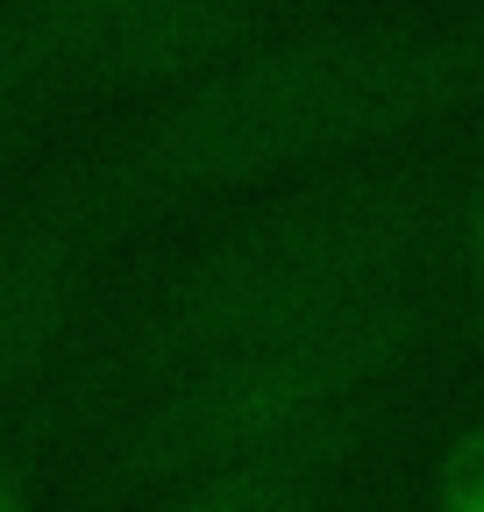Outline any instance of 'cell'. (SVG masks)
I'll return each instance as SVG.
<instances>
[{"mask_svg":"<svg viewBox=\"0 0 484 512\" xmlns=\"http://www.w3.org/2000/svg\"><path fill=\"white\" fill-rule=\"evenodd\" d=\"M484 107L477 15H299L214 57L186 86L50 171L43 185L100 228L193 207L264 178L371 164L378 150Z\"/></svg>","mask_w":484,"mask_h":512,"instance_id":"6da1fadb","label":"cell"},{"mask_svg":"<svg viewBox=\"0 0 484 512\" xmlns=\"http://www.w3.org/2000/svg\"><path fill=\"white\" fill-rule=\"evenodd\" d=\"M449 214L456 171L442 157H371L278 185L129 306V320L86 356L65 420H114L150 384L207 356L328 328L406 292L413 278L442 271Z\"/></svg>","mask_w":484,"mask_h":512,"instance_id":"7a4b0ae2","label":"cell"},{"mask_svg":"<svg viewBox=\"0 0 484 512\" xmlns=\"http://www.w3.org/2000/svg\"><path fill=\"white\" fill-rule=\"evenodd\" d=\"M456 320V278L428 271L406 292L342 313L328 328L271 335L164 377L107 420V441L86 470V505L114 512L129 498H157L178 477L278 448L363 399H392V384L428 349H442Z\"/></svg>","mask_w":484,"mask_h":512,"instance_id":"3957f363","label":"cell"},{"mask_svg":"<svg viewBox=\"0 0 484 512\" xmlns=\"http://www.w3.org/2000/svg\"><path fill=\"white\" fill-rule=\"evenodd\" d=\"M107 242L114 228L65 207L43 178L0 192V406L22 399L79 335Z\"/></svg>","mask_w":484,"mask_h":512,"instance_id":"277c9868","label":"cell"},{"mask_svg":"<svg viewBox=\"0 0 484 512\" xmlns=\"http://www.w3.org/2000/svg\"><path fill=\"white\" fill-rule=\"evenodd\" d=\"M271 22H278L271 0H93L72 29L57 93H100V86L171 93Z\"/></svg>","mask_w":484,"mask_h":512,"instance_id":"5b68a950","label":"cell"},{"mask_svg":"<svg viewBox=\"0 0 484 512\" xmlns=\"http://www.w3.org/2000/svg\"><path fill=\"white\" fill-rule=\"evenodd\" d=\"M392 399H363L307 434H292L278 448H257V456L214 463L200 477H178L150 498V512H328L342 477L363 463V448L378 441Z\"/></svg>","mask_w":484,"mask_h":512,"instance_id":"8992f818","label":"cell"},{"mask_svg":"<svg viewBox=\"0 0 484 512\" xmlns=\"http://www.w3.org/2000/svg\"><path fill=\"white\" fill-rule=\"evenodd\" d=\"M428 505L435 512H484V413L456 420L428 463Z\"/></svg>","mask_w":484,"mask_h":512,"instance_id":"52a82bcc","label":"cell"},{"mask_svg":"<svg viewBox=\"0 0 484 512\" xmlns=\"http://www.w3.org/2000/svg\"><path fill=\"white\" fill-rule=\"evenodd\" d=\"M449 249H456V306L470 328H484V164L456 178V214H449Z\"/></svg>","mask_w":484,"mask_h":512,"instance_id":"ba28073f","label":"cell"},{"mask_svg":"<svg viewBox=\"0 0 484 512\" xmlns=\"http://www.w3.org/2000/svg\"><path fill=\"white\" fill-rule=\"evenodd\" d=\"M0 512H36V491H29V470L15 456H0Z\"/></svg>","mask_w":484,"mask_h":512,"instance_id":"9c48e42d","label":"cell"}]
</instances>
